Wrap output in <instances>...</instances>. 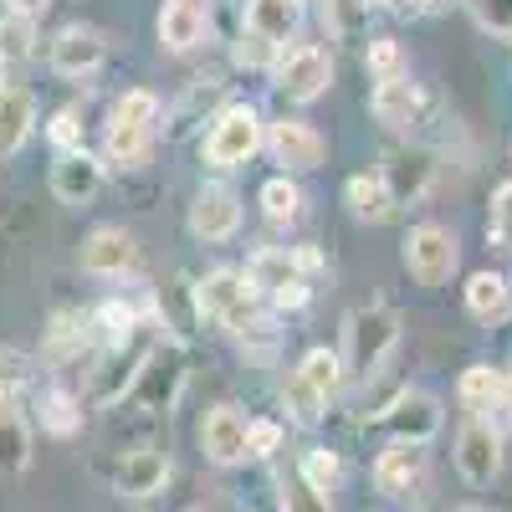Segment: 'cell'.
<instances>
[{"label": "cell", "instance_id": "9", "mask_svg": "<svg viewBox=\"0 0 512 512\" xmlns=\"http://www.w3.org/2000/svg\"><path fill=\"white\" fill-rule=\"evenodd\" d=\"M190 231L200 241H231L241 231V195L231 185H205L190 205Z\"/></svg>", "mask_w": 512, "mask_h": 512}, {"label": "cell", "instance_id": "43", "mask_svg": "<svg viewBox=\"0 0 512 512\" xmlns=\"http://www.w3.org/2000/svg\"><path fill=\"white\" fill-rule=\"evenodd\" d=\"M82 344V318L77 313H57L52 318V333H47V349L52 354H67V349H77Z\"/></svg>", "mask_w": 512, "mask_h": 512}, {"label": "cell", "instance_id": "16", "mask_svg": "<svg viewBox=\"0 0 512 512\" xmlns=\"http://www.w3.org/2000/svg\"><path fill=\"white\" fill-rule=\"evenodd\" d=\"M139 251H134V236L118 231V226H98L88 241H82V267H88L93 277H123L134 272Z\"/></svg>", "mask_w": 512, "mask_h": 512}, {"label": "cell", "instance_id": "17", "mask_svg": "<svg viewBox=\"0 0 512 512\" xmlns=\"http://www.w3.org/2000/svg\"><path fill=\"white\" fill-rule=\"evenodd\" d=\"M164 482H169V456L154 451V446L128 451V456L118 461V472H113L118 497H154V492H164Z\"/></svg>", "mask_w": 512, "mask_h": 512}, {"label": "cell", "instance_id": "2", "mask_svg": "<svg viewBox=\"0 0 512 512\" xmlns=\"http://www.w3.org/2000/svg\"><path fill=\"white\" fill-rule=\"evenodd\" d=\"M262 144H267V134H262L256 108L251 103H231V108H221L216 118H210V134H205L200 154H205V164H216V169H236Z\"/></svg>", "mask_w": 512, "mask_h": 512}, {"label": "cell", "instance_id": "44", "mask_svg": "<svg viewBox=\"0 0 512 512\" xmlns=\"http://www.w3.org/2000/svg\"><path fill=\"white\" fill-rule=\"evenodd\" d=\"M236 62H241V67H272V62H277V47H272V41H262V36H251V31H241Z\"/></svg>", "mask_w": 512, "mask_h": 512}, {"label": "cell", "instance_id": "30", "mask_svg": "<svg viewBox=\"0 0 512 512\" xmlns=\"http://www.w3.org/2000/svg\"><path fill=\"white\" fill-rule=\"evenodd\" d=\"M113 123H128V128H144V134H154V123H159V98L144 93V88H128V93L113 103Z\"/></svg>", "mask_w": 512, "mask_h": 512}, {"label": "cell", "instance_id": "5", "mask_svg": "<svg viewBox=\"0 0 512 512\" xmlns=\"http://www.w3.org/2000/svg\"><path fill=\"white\" fill-rule=\"evenodd\" d=\"M328 82H333V62L323 47H287L277 52L272 62V88L287 98V103H313L328 93Z\"/></svg>", "mask_w": 512, "mask_h": 512}, {"label": "cell", "instance_id": "12", "mask_svg": "<svg viewBox=\"0 0 512 512\" xmlns=\"http://www.w3.org/2000/svg\"><path fill=\"white\" fill-rule=\"evenodd\" d=\"M379 180L390 185V200L395 205H415V200H425V190H431L436 164H431V154H425V149H395L390 159H384Z\"/></svg>", "mask_w": 512, "mask_h": 512}, {"label": "cell", "instance_id": "26", "mask_svg": "<svg viewBox=\"0 0 512 512\" xmlns=\"http://www.w3.org/2000/svg\"><path fill=\"white\" fill-rule=\"evenodd\" d=\"M297 379H303L318 400H333L338 390H344V364H338L333 349H308L303 364H297Z\"/></svg>", "mask_w": 512, "mask_h": 512}, {"label": "cell", "instance_id": "32", "mask_svg": "<svg viewBox=\"0 0 512 512\" xmlns=\"http://www.w3.org/2000/svg\"><path fill=\"white\" fill-rule=\"evenodd\" d=\"M262 210H267V221H297V210H303V190H297L287 175H277V180H267L262 185Z\"/></svg>", "mask_w": 512, "mask_h": 512}, {"label": "cell", "instance_id": "22", "mask_svg": "<svg viewBox=\"0 0 512 512\" xmlns=\"http://www.w3.org/2000/svg\"><path fill=\"white\" fill-rule=\"evenodd\" d=\"M466 313H472L477 323H502L512 313V287L502 272H472V282H466Z\"/></svg>", "mask_w": 512, "mask_h": 512}, {"label": "cell", "instance_id": "6", "mask_svg": "<svg viewBox=\"0 0 512 512\" xmlns=\"http://www.w3.org/2000/svg\"><path fill=\"white\" fill-rule=\"evenodd\" d=\"M405 272L420 282V287H441L451 272H456V236L436 221H425L405 236Z\"/></svg>", "mask_w": 512, "mask_h": 512}, {"label": "cell", "instance_id": "40", "mask_svg": "<svg viewBox=\"0 0 512 512\" xmlns=\"http://www.w3.org/2000/svg\"><path fill=\"white\" fill-rule=\"evenodd\" d=\"M466 6H472V16H477L492 36L512 41V0H466Z\"/></svg>", "mask_w": 512, "mask_h": 512}, {"label": "cell", "instance_id": "51", "mask_svg": "<svg viewBox=\"0 0 512 512\" xmlns=\"http://www.w3.org/2000/svg\"><path fill=\"white\" fill-rule=\"evenodd\" d=\"M456 512H482V507H456Z\"/></svg>", "mask_w": 512, "mask_h": 512}, {"label": "cell", "instance_id": "48", "mask_svg": "<svg viewBox=\"0 0 512 512\" xmlns=\"http://www.w3.org/2000/svg\"><path fill=\"white\" fill-rule=\"evenodd\" d=\"M47 6H52V0H11V11H16V16H26V21H36Z\"/></svg>", "mask_w": 512, "mask_h": 512}, {"label": "cell", "instance_id": "10", "mask_svg": "<svg viewBox=\"0 0 512 512\" xmlns=\"http://www.w3.org/2000/svg\"><path fill=\"white\" fill-rule=\"evenodd\" d=\"M267 149H272V159L282 169H318L323 154H328L323 134H318L313 123H303V118H277L267 128Z\"/></svg>", "mask_w": 512, "mask_h": 512}, {"label": "cell", "instance_id": "34", "mask_svg": "<svg viewBox=\"0 0 512 512\" xmlns=\"http://www.w3.org/2000/svg\"><path fill=\"white\" fill-rule=\"evenodd\" d=\"M113 164H139L149 154V134L144 128H128V123H108V139H103Z\"/></svg>", "mask_w": 512, "mask_h": 512}, {"label": "cell", "instance_id": "20", "mask_svg": "<svg viewBox=\"0 0 512 512\" xmlns=\"http://www.w3.org/2000/svg\"><path fill=\"white\" fill-rule=\"evenodd\" d=\"M36 128V103L26 88H0V154H21Z\"/></svg>", "mask_w": 512, "mask_h": 512}, {"label": "cell", "instance_id": "25", "mask_svg": "<svg viewBox=\"0 0 512 512\" xmlns=\"http://www.w3.org/2000/svg\"><path fill=\"white\" fill-rule=\"evenodd\" d=\"M344 200H349V210H354V221H384V216L395 210L390 185H384L379 175H354V180L344 185Z\"/></svg>", "mask_w": 512, "mask_h": 512}, {"label": "cell", "instance_id": "24", "mask_svg": "<svg viewBox=\"0 0 512 512\" xmlns=\"http://www.w3.org/2000/svg\"><path fill=\"white\" fill-rule=\"evenodd\" d=\"M246 277L256 282V292H282L287 282H303V267H297V251H277V246H262L251 256Z\"/></svg>", "mask_w": 512, "mask_h": 512}, {"label": "cell", "instance_id": "8", "mask_svg": "<svg viewBox=\"0 0 512 512\" xmlns=\"http://www.w3.org/2000/svg\"><path fill=\"white\" fill-rule=\"evenodd\" d=\"M52 72L57 77H93L108 57V36L98 26H62L52 36Z\"/></svg>", "mask_w": 512, "mask_h": 512}, {"label": "cell", "instance_id": "39", "mask_svg": "<svg viewBox=\"0 0 512 512\" xmlns=\"http://www.w3.org/2000/svg\"><path fill=\"white\" fill-rule=\"evenodd\" d=\"M487 241L512 251V180L492 195V210H487Z\"/></svg>", "mask_w": 512, "mask_h": 512}, {"label": "cell", "instance_id": "37", "mask_svg": "<svg viewBox=\"0 0 512 512\" xmlns=\"http://www.w3.org/2000/svg\"><path fill=\"white\" fill-rule=\"evenodd\" d=\"M364 67H369L379 82L405 77V52H400V41H395V36H374L369 52H364Z\"/></svg>", "mask_w": 512, "mask_h": 512}, {"label": "cell", "instance_id": "52", "mask_svg": "<svg viewBox=\"0 0 512 512\" xmlns=\"http://www.w3.org/2000/svg\"><path fill=\"white\" fill-rule=\"evenodd\" d=\"M507 379H512V369H507Z\"/></svg>", "mask_w": 512, "mask_h": 512}, {"label": "cell", "instance_id": "50", "mask_svg": "<svg viewBox=\"0 0 512 512\" xmlns=\"http://www.w3.org/2000/svg\"><path fill=\"white\" fill-rule=\"evenodd\" d=\"M0 88H6V62H0Z\"/></svg>", "mask_w": 512, "mask_h": 512}, {"label": "cell", "instance_id": "42", "mask_svg": "<svg viewBox=\"0 0 512 512\" xmlns=\"http://www.w3.org/2000/svg\"><path fill=\"white\" fill-rule=\"evenodd\" d=\"M47 134H52V144H57L62 154H77V149H82V123H77L72 108H62V113L47 123Z\"/></svg>", "mask_w": 512, "mask_h": 512}, {"label": "cell", "instance_id": "1", "mask_svg": "<svg viewBox=\"0 0 512 512\" xmlns=\"http://www.w3.org/2000/svg\"><path fill=\"white\" fill-rule=\"evenodd\" d=\"M400 344V313L395 308H354L344 318V384H374Z\"/></svg>", "mask_w": 512, "mask_h": 512}, {"label": "cell", "instance_id": "36", "mask_svg": "<svg viewBox=\"0 0 512 512\" xmlns=\"http://www.w3.org/2000/svg\"><path fill=\"white\" fill-rule=\"evenodd\" d=\"M277 492H282V512H333V502H328V492H318L313 482H303V477H282L277 482Z\"/></svg>", "mask_w": 512, "mask_h": 512}, {"label": "cell", "instance_id": "38", "mask_svg": "<svg viewBox=\"0 0 512 512\" xmlns=\"http://www.w3.org/2000/svg\"><path fill=\"white\" fill-rule=\"evenodd\" d=\"M282 400H287V410H292V420H297V425H318V420H323V410H328V400H318V395H313L297 374L282 384Z\"/></svg>", "mask_w": 512, "mask_h": 512}, {"label": "cell", "instance_id": "46", "mask_svg": "<svg viewBox=\"0 0 512 512\" xmlns=\"http://www.w3.org/2000/svg\"><path fill=\"white\" fill-rule=\"evenodd\" d=\"M308 297H313L308 282H287L282 292H272V303H277V308H308Z\"/></svg>", "mask_w": 512, "mask_h": 512}, {"label": "cell", "instance_id": "49", "mask_svg": "<svg viewBox=\"0 0 512 512\" xmlns=\"http://www.w3.org/2000/svg\"><path fill=\"white\" fill-rule=\"evenodd\" d=\"M164 6H200V0H164Z\"/></svg>", "mask_w": 512, "mask_h": 512}, {"label": "cell", "instance_id": "11", "mask_svg": "<svg viewBox=\"0 0 512 512\" xmlns=\"http://www.w3.org/2000/svg\"><path fill=\"white\" fill-rule=\"evenodd\" d=\"M384 425L395 431V441L425 446L441 431V405H436V395H425V390H400L390 400V410H384Z\"/></svg>", "mask_w": 512, "mask_h": 512}, {"label": "cell", "instance_id": "14", "mask_svg": "<svg viewBox=\"0 0 512 512\" xmlns=\"http://www.w3.org/2000/svg\"><path fill=\"white\" fill-rule=\"evenodd\" d=\"M420 482H425V446L395 441V446L379 451V461H374V487H379L384 497H410Z\"/></svg>", "mask_w": 512, "mask_h": 512}, {"label": "cell", "instance_id": "23", "mask_svg": "<svg viewBox=\"0 0 512 512\" xmlns=\"http://www.w3.org/2000/svg\"><path fill=\"white\" fill-rule=\"evenodd\" d=\"M205 6H164L159 11V41L164 52H190L205 41Z\"/></svg>", "mask_w": 512, "mask_h": 512}, {"label": "cell", "instance_id": "28", "mask_svg": "<svg viewBox=\"0 0 512 512\" xmlns=\"http://www.w3.org/2000/svg\"><path fill=\"white\" fill-rule=\"evenodd\" d=\"M379 11V0H323V26L333 31V36H359V31H369V16Z\"/></svg>", "mask_w": 512, "mask_h": 512}, {"label": "cell", "instance_id": "3", "mask_svg": "<svg viewBox=\"0 0 512 512\" xmlns=\"http://www.w3.org/2000/svg\"><path fill=\"white\" fill-rule=\"evenodd\" d=\"M195 308L205 323H216V328H246L256 318V282L236 267H221V272H210L200 287H195Z\"/></svg>", "mask_w": 512, "mask_h": 512}, {"label": "cell", "instance_id": "13", "mask_svg": "<svg viewBox=\"0 0 512 512\" xmlns=\"http://www.w3.org/2000/svg\"><path fill=\"white\" fill-rule=\"evenodd\" d=\"M98 190H103V159L98 154H88V149L57 154V164H52V195L62 205H88Z\"/></svg>", "mask_w": 512, "mask_h": 512}, {"label": "cell", "instance_id": "45", "mask_svg": "<svg viewBox=\"0 0 512 512\" xmlns=\"http://www.w3.org/2000/svg\"><path fill=\"white\" fill-rule=\"evenodd\" d=\"M26 374V354H16L11 344H0V384H16Z\"/></svg>", "mask_w": 512, "mask_h": 512}, {"label": "cell", "instance_id": "33", "mask_svg": "<svg viewBox=\"0 0 512 512\" xmlns=\"http://www.w3.org/2000/svg\"><path fill=\"white\" fill-rule=\"evenodd\" d=\"M297 477L313 482L318 492H333L338 477H344V461H338V451H328V446H313V451L303 456V466H297Z\"/></svg>", "mask_w": 512, "mask_h": 512}, {"label": "cell", "instance_id": "41", "mask_svg": "<svg viewBox=\"0 0 512 512\" xmlns=\"http://www.w3.org/2000/svg\"><path fill=\"white\" fill-rule=\"evenodd\" d=\"M282 451V425L277 420H251L246 425V456H277Z\"/></svg>", "mask_w": 512, "mask_h": 512}, {"label": "cell", "instance_id": "7", "mask_svg": "<svg viewBox=\"0 0 512 512\" xmlns=\"http://www.w3.org/2000/svg\"><path fill=\"white\" fill-rule=\"evenodd\" d=\"M456 472L472 487L497 482V472H502V431H492V425L477 420V415L466 420L456 431Z\"/></svg>", "mask_w": 512, "mask_h": 512}, {"label": "cell", "instance_id": "29", "mask_svg": "<svg viewBox=\"0 0 512 512\" xmlns=\"http://www.w3.org/2000/svg\"><path fill=\"white\" fill-rule=\"evenodd\" d=\"M77 425H82V405H77L67 390H47V395H41V431L72 436Z\"/></svg>", "mask_w": 512, "mask_h": 512}, {"label": "cell", "instance_id": "27", "mask_svg": "<svg viewBox=\"0 0 512 512\" xmlns=\"http://www.w3.org/2000/svg\"><path fill=\"white\" fill-rule=\"evenodd\" d=\"M456 395H461V405L472 410L477 420H487V410H492V405H497V395H502V374H497L492 364H472V369L461 374Z\"/></svg>", "mask_w": 512, "mask_h": 512}, {"label": "cell", "instance_id": "21", "mask_svg": "<svg viewBox=\"0 0 512 512\" xmlns=\"http://www.w3.org/2000/svg\"><path fill=\"white\" fill-rule=\"evenodd\" d=\"M420 93H415V82H405V77H395V82H379L374 88V98H369V108H374V118L384 123V128H415L420 123Z\"/></svg>", "mask_w": 512, "mask_h": 512}, {"label": "cell", "instance_id": "15", "mask_svg": "<svg viewBox=\"0 0 512 512\" xmlns=\"http://www.w3.org/2000/svg\"><path fill=\"white\" fill-rule=\"evenodd\" d=\"M246 415L236 410V405H216L205 415V425H200V446H205V456L216 461V466H236V461H246Z\"/></svg>", "mask_w": 512, "mask_h": 512}, {"label": "cell", "instance_id": "31", "mask_svg": "<svg viewBox=\"0 0 512 512\" xmlns=\"http://www.w3.org/2000/svg\"><path fill=\"white\" fill-rule=\"evenodd\" d=\"M36 52V21L26 16H0V62H21Z\"/></svg>", "mask_w": 512, "mask_h": 512}, {"label": "cell", "instance_id": "19", "mask_svg": "<svg viewBox=\"0 0 512 512\" xmlns=\"http://www.w3.org/2000/svg\"><path fill=\"white\" fill-rule=\"evenodd\" d=\"M297 21H303V0H246V26L241 31L272 41L282 52V41L297 31Z\"/></svg>", "mask_w": 512, "mask_h": 512}, {"label": "cell", "instance_id": "35", "mask_svg": "<svg viewBox=\"0 0 512 512\" xmlns=\"http://www.w3.org/2000/svg\"><path fill=\"white\" fill-rule=\"evenodd\" d=\"M93 323L103 328V338L118 349V344H128V338H134V328H139V313L128 308V303H118V297H108V303L93 313Z\"/></svg>", "mask_w": 512, "mask_h": 512}, {"label": "cell", "instance_id": "4", "mask_svg": "<svg viewBox=\"0 0 512 512\" xmlns=\"http://www.w3.org/2000/svg\"><path fill=\"white\" fill-rule=\"evenodd\" d=\"M185 374H190V359H185L180 344H154L139 364V379H134V390H128V400L139 410H169L185 390Z\"/></svg>", "mask_w": 512, "mask_h": 512}, {"label": "cell", "instance_id": "18", "mask_svg": "<svg viewBox=\"0 0 512 512\" xmlns=\"http://www.w3.org/2000/svg\"><path fill=\"white\" fill-rule=\"evenodd\" d=\"M31 466V425L16 405V384H0V472Z\"/></svg>", "mask_w": 512, "mask_h": 512}, {"label": "cell", "instance_id": "47", "mask_svg": "<svg viewBox=\"0 0 512 512\" xmlns=\"http://www.w3.org/2000/svg\"><path fill=\"white\" fill-rule=\"evenodd\" d=\"M395 11H405V16H420V11H441L446 0H390Z\"/></svg>", "mask_w": 512, "mask_h": 512}]
</instances>
